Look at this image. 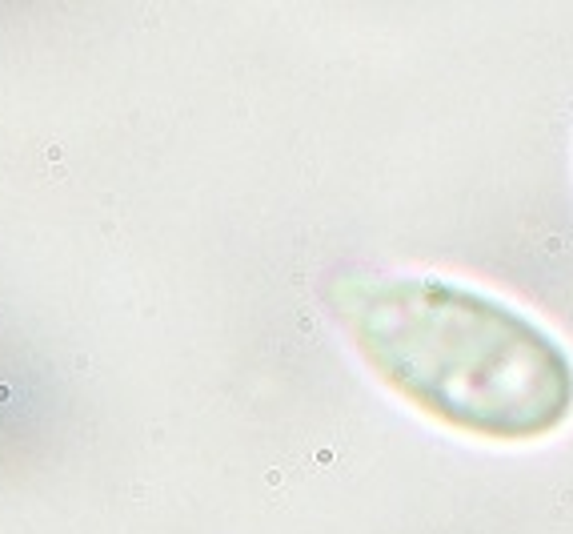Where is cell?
<instances>
[{"label":"cell","mask_w":573,"mask_h":534,"mask_svg":"<svg viewBox=\"0 0 573 534\" xmlns=\"http://www.w3.org/2000/svg\"><path fill=\"white\" fill-rule=\"evenodd\" d=\"M341 317L377 378L489 442H537L573 414V358L533 317L445 277L349 281Z\"/></svg>","instance_id":"1"}]
</instances>
